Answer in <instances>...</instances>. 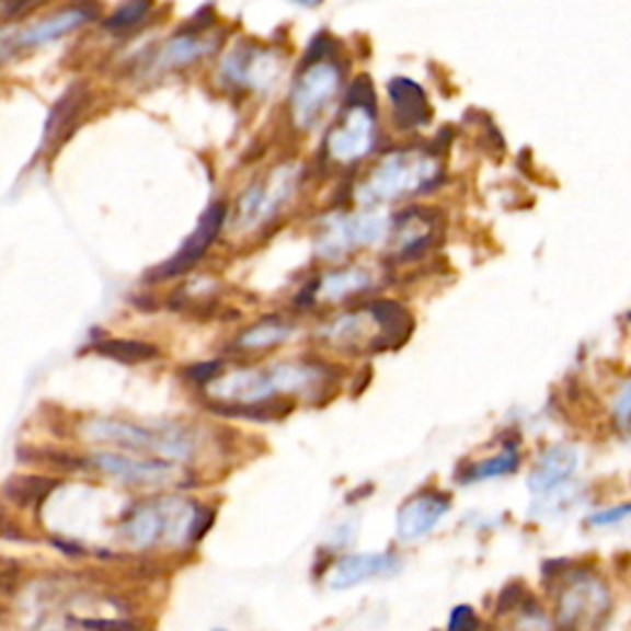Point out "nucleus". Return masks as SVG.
Listing matches in <instances>:
<instances>
[{
    "label": "nucleus",
    "mask_w": 631,
    "mask_h": 631,
    "mask_svg": "<svg viewBox=\"0 0 631 631\" xmlns=\"http://www.w3.org/2000/svg\"><path fill=\"white\" fill-rule=\"evenodd\" d=\"M203 520L200 506L181 498H161L136 506L122 523V538L138 550L153 548L158 542H193L200 538Z\"/></svg>",
    "instance_id": "obj_1"
},
{
    "label": "nucleus",
    "mask_w": 631,
    "mask_h": 631,
    "mask_svg": "<svg viewBox=\"0 0 631 631\" xmlns=\"http://www.w3.org/2000/svg\"><path fill=\"white\" fill-rule=\"evenodd\" d=\"M323 380L321 368L303 363H282L269 370H237L210 382V394L220 402L256 404L272 400L274 394L303 392Z\"/></svg>",
    "instance_id": "obj_2"
},
{
    "label": "nucleus",
    "mask_w": 631,
    "mask_h": 631,
    "mask_svg": "<svg viewBox=\"0 0 631 631\" xmlns=\"http://www.w3.org/2000/svg\"><path fill=\"white\" fill-rule=\"evenodd\" d=\"M82 437L94 444H112L126 454H156L168 461H187L193 457L195 441L191 432L177 424L161 427H141L118 420H94L82 427Z\"/></svg>",
    "instance_id": "obj_3"
},
{
    "label": "nucleus",
    "mask_w": 631,
    "mask_h": 631,
    "mask_svg": "<svg viewBox=\"0 0 631 631\" xmlns=\"http://www.w3.org/2000/svg\"><path fill=\"white\" fill-rule=\"evenodd\" d=\"M439 163L434 156L422 151H394L385 156L382 161L372 168L358 187L360 203H390L400 200L414 193H422L437 183Z\"/></svg>",
    "instance_id": "obj_4"
},
{
    "label": "nucleus",
    "mask_w": 631,
    "mask_h": 631,
    "mask_svg": "<svg viewBox=\"0 0 631 631\" xmlns=\"http://www.w3.org/2000/svg\"><path fill=\"white\" fill-rule=\"evenodd\" d=\"M375 146V104L370 84L360 79V84L351 89V102L345 106L339 122L325 136V153L335 163H355L368 156Z\"/></svg>",
    "instance_id": "obj_5"
},
{
    "label": "nucleus",
    "mask_w": 631,
    "mask_h": 631,
    "mask_svg": "<svg viewBox=\"0 0 631 631\" xmlns=\"http://www.w3.org/2000/svg\"><path fill=\"white\" fill-rule=\"evenodd\" d=\"M609 589L599 577L587 572L572 577L558 601L560 631H599L609 615Z\"/></svg>",
    "instance_id": "obj_6"
},
{
    "label": "nucleus",
    "mask_w": 631,
    "mask_h": 631,
    "mask_svg": "<svg viewBox=\"0 0 631 631\" xmlns=\"http://www.w3.org/2000/svg\"><path fill=\"white\" fill-rule=\"evenodd\" d=\"M301 168L296 163L279 165L272 171L264 181H256L240 200V210H237V225L240 230H254L262 222L272 220V217L282 210V207L291 200V195L299 187Z\"/></svg>",
    "instance_id": "obj_7"
},
{
    "label": "nucleus",
    "mask_w": 631,
    "mask_h": 631,
    "mask_svg": "<svg viewBox=\"0 0 631 631\" xmlns=\"http://www.w3.org/2000/svg\"><path fill=\"white\" fill-rule=\"evenodd\" d=\"M341 87V69L329 59H316L296 79L291 92V116L299 128H311L319 122Z\"/></svg>",
    "instance_id": "obj_8"
},
{
    "label": "nucleus",
    "mask_w": 631,
    "mask_h": 631,
    "mask_svg": "<svg viewBox=\"0 0 631 631\" xmlns=\"http://www.w3.org/2000/svg\"><path fill=\"white\" fill-rule=\"evenodd\" d=\"M388 234V217L382 213H360V215H339L323 225L316 237V252L323 260H339L351 250H360L385 240Z\"/></svg>",
    "instance_id": "obj_9"
},
{
    "label": "nucleus",
    "mask_w": 631,
    "mask_h": 631,
    "mask_svg": "<svg viewBox=\"0 0 631 631\" xmlns=\"http://www.w3.org/2000/svg\"><path fill=\"white\" fill-rule=\"evenodd\" d=\"M96 471L104 477H112L122 483H131V486H168L181 479V469L177 463L168 461H146L138 459L136 454H114V451H99L92 457Z\"/></svg>",
    "instance_id": "obj_10"
},
{
    "label": "nucleus",
    "mask_w": 631,
    "mask_h": 631,
    "mask_svg": "<svg viewBox=\"0 0 631 631\" xmlns=\"http://www.w3.org/2000/svg\"><path fill=\"white\" fill-rule=\"evenodd\" d=\"M225 217H227V210H225V205L222 203H215L207 207V210L203 213L200 217V222H197L195 230L191 232V237L183 242L181 250H177L171 260L163 262L158 269L153 272L156 279H168V276H177V274H183L191 269L193 264H197L205 256V252L210 250V244L215 242V237L220 234V227L225 222Z\"/></svg>",
    "instance_id": "obj_11"
},
{
    "label": "nucleus",
    "mask_w": 631,
    "mask_h": 631,
    "mask_svg": "<svg viewBox=\"0 0 631 631\" xmlns=\"http://www.w3.org/2000/svg\"><path fill=\"white\" fill-rule=\"evenodd\" d=\"M451 508L447 493L422 491L410 498L398 513V538L400 540H420L427 536L434 526L447 516Z\"/></svg>",
    "instance_id": "obj_12"
},
{
    "label": "nucleus",
    "mask_w": 631,
    "mask_h": 631,
    "mask_svg": "<svg viewBox=\"0 0 631 631\" xmlns=\"http://www.w3.org/2000/svg\"><path fill=\"white\" fill-rule=\"evenodd\" d=\"M222 69L227 79H232L234 84L264 89L279 74V59H276V55L269 53V49L244 45L237 47L234 53L225 59Z\"/></svg>",
    "instance_id": "obj_13"
},
{
    "label": "nucleus",
    "mask_w": 631,
    "mask_h": 631,
    "mask_svg": "<svg viewBox=\"0 0 631 631\" xmlns=\"http://www.w3.org/2000/svg\"><path fill=\"white\" fill-rule=\"evenodd\" d=\"M400 570V558L392 552H358V555H345L335 562L331 570V587L348 589L363 585L365 580L388 577Z\"/></svg>",
    "instance_id": "obj_14"
},
{
    "label": "nucleus",
    "mask_w": 631,
    "mask_h": 631,
    "mask_svg": "<svg viewBox=\"0 0 631 631\" xmlns=\"http://www.w3.org/2000/svg\"><path fill=\"white\" fill-rule=\"evenodd\" d=\"M94 13L89 8H67L62 13L49 15L45 20H39L35 25H27L23 30H18L13 39H5L8 45H15L18 49H27V47H39L47 43H55V39L65 37L77 30L82 23H87L89 18Z\"/></svg>",
    "instance_id": "obj_15"
},
{
    "label": "nucleus",
    "mask_w": 631,
    "mask_h": 631,
    "mask_svg": "<svg viewBox=\"0 0 631 631\" xmlns=\"http://www.w3.org/2000/svg\"><path fill=\"white\" fill-rule=\"evenodd\" d=\"M580 461V454L575 447H567V444H558V447H550L542 454L538 467L532 469L528 486L536 496H548L560 486H565L567 479L575 473Z\"/></svg>",
    "instance_id": "obj_16"
},
{
    "label": "nucleus",
    "mask_w": 631,
    "mask_h": 631,
    "mask_svg": "<svg viewBox=\"0 0 631 631\" xmlns=\"http://www.w3.org/2000/svg\"><path fill=\"white\" fill-rule=\"evenodd\" d=\"M394 118L402 128H414L429 122V104L422 87L408 77H394L388 84Z\"/></svg>",
    "instance_id": "obj_17"
},
{
    "label": "nucleus",
    "mask_w": 631,
    "mask_h": 631,
    "mask_svg": "<svg viewBox=\"0 0 631 631\" xmlns=\"http://www.w3.org/2000/svg\"><path fill=\"white\" fill-rule=\"evenodd\" d=\"M291 331H294L291 323L276 319V316H269V319H262L260 323L250 325V329L240 335V348L246 351L274 348V345H279L289 339Z\"/></svg>",
    "instance_id": "obj_18"
},
{
    "label": "nucleus",
    "mask_w": 631,
    "mask_h": 631,
    "mask_svg": "<svg viewBox=\"0 0 631 631\" xmlns=\"http://www.w3.org/2000/svg\"><path fill=\"white\" fill-rule=\"evenodd\" d=\"M368 286H370V274L365 269H358V266H353V269H341V272H333L325 276L319 286V291L323 299L341 301L345 299V296L368 289Z\"/></svg>",
    "instance_id": "obj_19"
},
{
    "label": "nucleus",
    "mask_w": 631,
    "mask_h": 631,
    "mask_svg": "<svg viewBox=\"0 0 631 631\" xmlns=\"http://www.w3.org/2000/svg\"><path fill=\"white\" fill-rule=\"evenodd\" d=\"M210 45L200 39L197 35H181V37H173L171 43L163 47L161 53V65L163 67H183V65H191L193 59L203 57Z\"/></svg>",
    "instance_id": "obj_20"
},
{
    "label": "nucleus",
    "mask_w": 631,
    "mask_h": 631,
    "mask_svg": "<svg viewBox=\"0 0 631 631\" xmlns=\"http://www.w3.org/2000/svg\"><path fill=\"white\" fill-rule=\"evenodd\" d=\"M96 351L108 355V358H114L118 363H144V360H151L158 355L153 345L138 343V341H106V343H99Z\"/></svg>",
    "instance_id": "obj_21"
},
{
    "label": "nucleus",
    "mask_w": 631,
    "mask_h": 631,
    "mask_svg": "<svg viewBox=\"0 0 631 631\" xmlns=\"http://www.w3.org/2000/svg\"><path fill=\"white\" fill-rule=\"evenodd\" d=\"M518 469V451L516 449H506L501 451L498 457L479 461L477 467H471L469 477L463 481H481V479H496V477H506V473Z\"/></svg>",
    "instance_id": "obj_22"
},
{
    "label": "nucleus",
    "mask_w": 631,
    "mask_h": 631,
    "mask_svg": "<svg viewBox=\"0 0 631 631\" xmlns=\"http://www.w3.org/2000/svg\"><path fill=\"white\" fill-rule=\"evenodd\" d=\"M151 13V0H126L116 8V13L106 20L112 30H128L138 23H144L146 15Z\"/></svg>",
    "instance_id": "obj_23"
},
{
    "label": "nucleus",
    "mask_w": 631,
    "mask_h": 631,
    "mask_svg": "<svg viewBox=\"0 0 631 631\" xmlns=\"http://www.w3.org/2000/svg\"><path fill=\"white\" fill-rule=\"evenodd\" d=\"M627 518H631V503H619V506H611L589 516V526L592 528H609V526H619Z\"/></svg>",
    "instance_id": "obj_24"
},
{
    "label": "nucleus",
    "mask_w": 631,
    "mask_h": 631,
    "mask_svg": "<svg viewBox=\"0 0 631 631\" xmlns=\"http://www.w3.org/2000/svg\"><path fill=\"white\" fill-rule=\"evenodd\" d=\"M611 412H615L617 427H621V429L631 427V380L619 390V394L615 398V404H611Z\"/></svg>",
    "instance_id": "obj_25"
},
{
    "label": "nucleus",
    "mask_w": 631,
    "mask_h": 631,
    "mask_svg": "<svg viewBox=\"0 0 631 631\" xmlns=\"http://www.w3.org/2000/svg\"><path fill=\"white\" fill-rule=\"evenodd\" d=\"M479 617L469 605H459L449 617V631H477Z\"/></svg>",
    "instance_id": "obj_26"
},
{
    "label": "nucleus",
    "mask_w": 631,
    "mask_h": 631,
    "mask_svg": "<svg viewBox=\"0 0 631 631\" xmlns=\"http://www.w3.org/2000/svg\"><path fill=\"white\" fill-rule=\"evenodd\" d=\"M546 619H540V617H523L520 619V624L516 627V631H548V627L542 624Z\"/></svg>",
    "instance_id": "obj_27"
},
{
    "label": "nucleus",
    "mask_w": 631,
    "mask_h": 631,
    "mask_svg": "<svg viewBox=\"0 0 631 631\" xmlns=\"http://www.w3.org/2000/svg\"><path fill=\"white\" fill-rule=\"evenodd\" d=\"M294 3H299L303 8H316V5H321L323 0H294Z\"/></svg>",
    "instance_id": "obj_28"
},
{
    "label": "nucleus",
    "mask_w": 631,
    "mask_h": 631,
    "mask_svg": "<svg viewBox=\"0 0 631 631\" xmlns=\"http://www.w3.org/2000/svg\"><path fill=\"white\" fill-rule=\"evenodd\" d=\"M217 631H225V629H217Z\"/></svg>",
    "instance_id": "obj_29"
}]
</instances>
